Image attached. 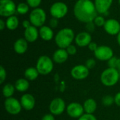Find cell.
<instances>
[{
	"mask_svg": "<svg viewBox=\"0 0 120 120\" xmlns=\"http://www.w3.org/2000/svg\"><path fill=\"white\" fill-rule=\"evenodd\" d=\"M74 15L81 22H93L98 15L94 2L91 0H77L73 8Z\"/></svg>",
	"mask_w": 120,
	"mask_h": 120,
	"instance_id": "6da1fadb",
	"label": "cell"
},
{
	"mask_svg": "<svg viewBox=\"0 0 120 120\" xmlns=\"http://www.w3.org/2000/svg\"><path fill=\"white\" fill-rule=\"evenodd\" d=\"M95 58L101 61H108L114 56L112 49L106 45L98 46V49L94 52Z\"/></svg>",
	"mask_w": 120,
	"mask_h": 120,
	"instance_id": "30bf717a",
	"label": "cell"
},
{
	"mask_svg": "<svg viewBox=\"0 0 120 120\" xmlns=\"http://www.w3.org/2000/svg\"><path fill=\"white\" fill-rule=\"evenodd\" d=\"M6 79V71L5 68L1 65L0 67V84H3Z\"/></svg>",
	"mask_w": 120,
	"mask_h": 120,
	"instance_id": "d6a6232c",
	"label": "cell"
},
{
	"mask_svg": "<svg viewBox=\"0 0 120 120\" xmlns=\"http://www.w3.org/2000/svg\"><path fill=\"white\" fill-rule=\"evenodd\" d=\"M96 60L94 58H89L88 60H86L85 63V65L89 70L93 69L96 66Z\"/></svg>",
	"mask_w": 120,
	"mask_h": 120,
	"instance_id": "4dcf8cb0",
	"label": "cell"
},
{
	"mask_svg": "<svg viewBox=\"0 0 120 120\" xmlns=\"http://www.w3.org/2000/svg\"><path fill=\"white\" fill-rule=\"evenodd\" d=\"M18 25H19V19L16 15H13L8 18H6V26L8 30H15L18 27Z\"/></svg>",
	"mask_w": 120,
	"mask_h": 120,
	"instance_id": "603a6c76",
	"label": "cell"
},
{
	"mask_svg": "<svg viewBox=\"0 0 120 120\" xmlns=\"http://www.w3.org/2000/svg\"><path fill=\"white\" fill-rule=\"evenodd\" d=\"M118 1H119V4H120V0H118Z\"/></svg>",
	"mask_w": 120,
	"mask_h": 120,
	"instance_id": "ee69618b",
	"label": "cell"
},
{
	"mask_svg": "<svg viewBox=\"0 0 120 120\" xmlns=\"http://www.w3.org/2000/svg\"><path fill=\"white\" fill-rule=\"evenodd\" d=\"M30 81H28L25 78H20L16 80L14 86L18 92H25L28 90L30 87Z\"/></svg>",
	"mask_w": 120,
	"mask_h": 120,
	"instance_id": "7402d4cb",
	"label": "cell"
},
{
	"mask_svg": "<svg viewBox=\"0 0 120 120\" xmlns=\"http://www.w3.org/2000/svg\"></svg>",
	"mask_w": 120,
	"mask_h": 120,
	"instance_id": "bcb514c9",
	"label": "cell"
},
{
	"mask_svg": "<svg viewBox=\"0 0 120 120\" xmlns=\"http://www.w3.org/2000/svg\"><path fill=\"white\" fill-rule=\"evenodd\" d=\"M29 20L32 25H34L37 28L41 27L44 25L46 21V13L45 11L40 7L33 8L30 13Z\"/></svg>",
	"mask_w": 120,
	"mask_h": 120,
	"instance_id": "5b68a950",
	"label": "cell"
},
{
	"mask_svg": "<svg viewBox=\"0 0 120 120\" xmlns=\"http://www.w3.org/2000/svg\"></svg>",
	"mask_w": 120,
	"mask_h": 120,
	"instance_id": "f6af8a7d",
	"label": "cell"
},
{
	"mask_svg": "<svg viewBox=\"0 0 120 120\" xmlns=\"http://www.w3.org/2000/svg\"><path fill=\"white\" fill-rule=\"evenodd\" d=\"M20 103L22 107V109L27 111H30L33 110L35 107L36 101L34 97L30 94H25L20 98Z\"/></svg>",
	"mask_w": 120,
	"mask_h": 120,
	"instance_id": "2e32d148",
	"label": "cell"
},
{
	"mask_svg": "<svg viewBox=\"0 0 120 120\" xmlns=\"http://www.w3.org/2000/svg\"><path fill=\"white\" fill-rule=\"evenodd\" d=\"M17 5L13 0H0V15L8 18L16 13Z\"/></svg>",
	"mask_w": 120,
	"mask_h": 120,
	"instance_id": "52a82bcc",
	"label": "cell"
},
{
	"mask_svg": "<svg viewBox=\"0 0 120 120\" xmlns=\"http://www.w3.org/2000/svg\"><path fill=\"white\" fill-rule=\"evenodd\" d=\"M105 21H106V20L103 16V15H98L95 18V19L94 20L93 22H94L95 25L97 27H103L105 23Z\"/></svg>",
	"mask_w": 120,
	"mask_h": 120,
	"instance_id": "83f0119b",
	"label": "cell"
},
{
	"mask_svg": "<svg viewBox=\"0 0 120 120\" xmlns=\"http://www.w3.org/2000/svg\"><path fill=\"white\" fill-rule=\"evenodd\" d=\"M87 47L89 48V49L90 51H91L94 52V51L98 49V44H97L96 42L91 41V42L89 44V46H88Z\"/></svg>",
	"mask_w": 120,
	"mask_h": 120,
	"instance_id": "8d00e7d4",
	"label": "cell"
},
{
	"mask_svg": "<svg viewBox=\"0 0 120 120\" xmlns=\"http://www.w3.org/2000/svg\"><path fill=\"white\" fill-rule=\"evenodd\" d=\"M5 28H6V20H4L3 18H1L0 19V30H4Z\"/></svg>",
	"mask_w": 120,
	"mask_h": 120,
	"instance_id": "60d3db41",
	"label": "cell"
},
{
	"mask_svg": "<svg viewBox=\"0 0 120 120\" xmlns=\"http://www.w3.org/2000/svg\"><path fill=\"white\" fill-rule=\"evenodd\" d=\"M65 49H66L68 53L69 54V56H75L77 53V49L76 46H75L73 44L70 45Z\"/></svg>",
	"mask_w": 120,
	"mask_h": 120,
	"instance_id": "f546056e",
	"label": "cell"
},
{
	"mask_svg": "<svg viewBox=\"0 0 120 120\" xmlns=\"http://www.w3.org/2000/svg\"><path fill=\"white\" fill-rule=\"evenodd\" d=\"M22 25L25 29H26V28L29 27L30 26H31L32 24H31V22H30V21L29 20H24L22 21Z\"/></svg>",
	"mask_w": 120,
	"mask_h": 120,
	"instance_id": "ab89813d",
	"label": "cell"
},
{
	"mask_svg": "<svg viewBox=\"0 0 120 120\" xmlns=\"http://www.w3.org/2000/svg\"><path fill=\"white\" fill-rule=\"evenodd\" d=\"M86 30L88 32L91 33L92 32H94L95 30V27H96V25L94 24V22H88L86 24Z\"/></svg>",
	"mask_w": 120,
	"mask_h": 120,
	"instance_id": "d590c367",
	"label": "cell"
},
{
	"mask_svg": "<svg viewBox=\"0 0 120 120\" xmlns=\"http://www.w3.org/2000/svg\"><path fill=\"white\" fill-rule=\"evenodd\" d=\"M69 57V54L68 53L66 49L58 48L56 50L53 54L52 59L54 63L57 64H63L65 63Z\"/></svg>",
	"mask_w": 120,
	"mask_h": 120,
	"instance_id": "ac0fdd59",
	"label": "cell"
},
{
	"mask_svg": "<svg viewBox=\"0 0 120 120\" xmlns=\"http://www.w3.org/2000/svg\"><path fill=\"white\" fill-rule=\"evenodd\" d=\"M39 73L36 68L30 67L25 70L24 76L25 78L27 79L28 81H34L38 78Z\"/></svg>",
	"mask_w": 120,
	"mask_h": 120,
	"instance_id": "cb8c5ba5",
	"label": "cell"
},
{
	"mask_svg": "<svg viewBox=\"0 0 120 120\" xmlns=\"http://www.w3.org/2000/svg\"><path fill=\"white\" fill-rule=\"evenodd\" d=\"M84 112L87 114H94L97 109V103L94 98H88L83 103Z\"/></svg>",
	"mask_w": 120,
	"mask_h": 120,
	"instance_id": "44dd1931",
	"label": "cell"
},
{
	"mask_svg": "<svg viewBox=\"0 0 120 120\" xmlns=\"http://www.w3.org/2000/svg\"><path fill=\"white\" fill-rule=\"evenodd\" d=\"M94 2L98 13L106 15L112 5L113 0H94Z\"/></svg>",
	"mask_w": 120,
	"mask_h": 120,
	"instance_id": "9a60e30c",
	"label": "cell"
},
{
	"mask_svg": "<svg viewBox=\"0 0 120 120\" xmlns=\"http://www.w3.org/2000/svg\"><path fill=\"white\" fill-rule=\"evenodd\" d=\"M117 41L118 45L120 46V32H119V34L117 35Z\"/></svg>",
	"mask_w": 120,
	"mask_h": 120,
	"instance_id": "7bdbcfd3",
	"label": "cell"
},
{
	"mask_svg": "<svg viewBox=\"0 0 120 120\" xmlns=\"http://www.w3.org/2000/svg\"><path fill=\"white\" fill-rule=\"evenodd\" d=\"M28 49V41L25 38H19L13 44L14 51L19 55L24 54Z\"/></svg>",
	"mask_w": 120,
	"mask_h": 120,
	"instance_id": "d6986e66",
	"label": "cell"
},
{
	"mask_svg": "<svg viewBox=\"0 0 120 120\" xmlns=\"http://www.w3.org/2000/svg\"><path fill=\"white\" fill-rule=\"evenodd\" d=\"M41 1L42 0H26V3L32 8H39L40 4H41Z\"/></svg>",
	"mask_w": 120,
	"mask_h": 120,
	"instance_id": "f1b7e54d",
	"label": "cell"
},
{
	"mask_svg": "<svg viewBox=\"0 0 120 120\" xmlns=\"http://www.w3.org/2000/svg\"><path fill=\"white\" fill-rule=\"evenodd\" d=\"M115 98V103L117 105L120 107V91L118 92L117 94H116V95L114 96Z\"/></svg>",
	"mask_w": 120,
	"mask_h": 120,
	"instance_id": "f35d334b",
	"label": "cell"
},
{
	"mask_svg": "<svg viewBox=\"0 0 120 120\" xmlns=\"http://www.w3.org/2000/svg\"><path fill=\"white\" fill-rule=\"evenodd\" d=\"M116 69L120 71V58H117V65H116Z\"/></svg>",
	"mask_w": 120,
	"mask_h": 120,
	"instance_id": "b9f144b4",
	"label": "cell"
},
{
	"mask_svg": "<svg viewBox=\"0 0 120 120\" xmlns=\"http://www.w3.org/2000/svg\"><path fill=\"white\" fill-rule=\"evenodd\" d=\"M4 105L6 111L12 115H18L22 109L20 101L13 97L6 98L4 103Z\"/></svg>",
	"mask_w": 120,
	"mask_h": 120,
	"instance_id": "ba28073f",
	"label": "cell"
},
{
	"mask_svg": "<svg viewBox=\"0 0 120 120\" xmlns=\"http://www.w3.org/2000/svg\"><path fill=\"white\" fill-rule=\"evenodd\" d=\"M53 60L49 56L43 55L38 58L36 63V68L39 75H47L50 74L53 70Z\"/></svg>",
	"mask_w": 120,
	"mask_h": 120,
	"instance_id": "277c9868",
	"label": "cell"
},
{
	"mask_svg": "<svg viewBox=\"0 0 120 120\" xmlns=\"http://www.w3.org/2000/svg\"><path fill=\"white\" fill-rule=\"evenodd\" d=\"M59 20L56 18H51L50 20H49V26L51 27L53 30L56 28L58 26V24H59Z\"/></svg>",
	"mask_w": 120,
	"mask_h": 120,
	"instance_id": "1f68e13d",
	"label": "cell"
},
{
	"mask_svg": "<svg viewBox=\"0 0 120 120\" xmlns=\"http://www.w3.org/2000/svg\"><path fill=\"white\" fill-rule=\"evenodd\" d=\"M30 6L26 2H20L17 5L16 13L20 15H25L30 11Z\"/></svg>",
	"mask_w": 120,
	"mask_h": 120,
	"instance_id": "484cf974",
	"label": "cell"
},
{
	"mask_svg": "<svg viewBox=\"0 0 120 120\" xmlns=\"http://www.w3.org/2000/svg\"><path fill=\"white\" fill-rule=\"evenodd\" d=\"M66 104L65 101L59 97L53 98L49 106L50 113L54 116H58L62 115L65 110H66Z\"/></svg>",
	"mask_w": 120,
	"mask_h": 120,
	"instance_id": "9c48e42d",
	"label": "cell"
},
{
	"mask_svg": "<svg viewBox=\"0 0 120 120\" xmlns=\"http://www.w3.org/2000/svg\"><path fill=\"white\" fill-rule=\"evenodd\" d=\"M102 103L103 105L105 106H111L113 103H115V98L110 95H106L103 96L102 99Z\"/></svg>",
	"mask_w": 120,
	"mask_h": 120,
	"instance_id": "4316f807",
	"label": "cell"
},
{
	"mask_svg": "<svg viewBox=\"0 0 120 120\" xmlns=\"http://www.w3.org/2000/svg\"><path fill=\"white\" fill-rule=\"evenodd\" d=\"M66 112L70 117L75 119H79L85 113L83 105L77 102H72L68 104L66 108Z\"/></svg>",
	"mask_w": 120,
	"mask_h": 120,
	"instance_id": "7c38bea8",
	"label": "cell"
},
{
	"mask_svg": "<svg viewBox=\"0 0 120 120\" xmlns=\"http://www.w3.org/2000/svg\"><path fill=\"white\" fill-rule=\"evenodd\" d=\"M100 79L104 86H113L120 81V71L116 68H108L102 72Z\"/></svg>",
	"mask_w": 120,
	"mask_h": 120,
	"instance_id": "3957f363",
	"label": "cell"
},
{
	"mask_svg": "<svg viewBox=\"0 0 120 120\" xmlns=\"http://www.w3.org/2000/svg\"><path fill=\"white\" fill-rule=\"evenodd\" d=\"M41 120H56V119L53 115H52L51 113H49L44 115L41 118Z\"/></svg>",
	"mask_w": 120,
	"mask_h": 120,
	"instance_id": "74e56055",
	"label": "cell"
},
{
	"mask_svg": "<svg viewBox=\"0 0 120 120\" xmlns=\"http://www.w3.org/2000/svg\"><path fill=\"white\" fill-rule=\"evenodd\" d=\"M117 58H117V57H115V56H113L112 58H111L108 61V68H116V65H117Z\"/></svg>",
	"mask_w": 120,
	"mask_h": 120,
	"instance_id": "e575fe53",
	"label": "cell"
},
{
	"mask_svg": "<svg viewBox=\"0 0 120 120\" xmlns=\"http://www.w3.org/2000/svg\"><path fill=\"white\" fill-rule=\"evenodd\" d=\"M75 34L72 29L70 27H64L60 29L55 35L54 40L57 46L60 49H67L70 45L72 44L75 41Z\"/></svg>",
	"mask_w": 120,
	"mask_h": 120,
	"instance_id": "7a4b0ae2",
	"label": "cell"
},
{
	"mask_svg": "<svg viewBox=\"0 0 120 120\" xmlns=\"http://www.w3.org/2000/svg\"><path fill=\"white\" fill-rule=\"evenodd\" d=\"M39 37L45 41H51L53 39V37H55L53 30L49 25H44L42 27H39Z\"/></svg>",
	"mask_w": 120,
	"mask_h": 120,
	"instance_id": "ffe728a7",
	"label": "cell"
},
{
	"mask_svg": "<svg viewBox=\"0 0 120 120\" xmlns=\"http://www.w3.org/2000/svg\"><path fill=\"white\" fill-rule=\"evenodd\" d=\"M77 120H97V118L93 114L84 113L82 116H81L79 119H77Z\"/></svg>",
	"mask_w": 120,
	"mask_h": 120,
	"instance_id": "836d02e7",
	"label": "cell"
},
{
	"mask_svg": "<svg viewBox=\"0 0 120 120\" xmlns=\"http://www.w3.org/2000/svg\"><path fill=\"white\" fill-rule=\"evenodd\" d=\"M49 12L53 18L57 19L63 18L68 13V5L63 1L54 2L50 7Z\"/></svg>",
	"mask_w": 120,
	"mask_h": 120,
	"instance_id": "8992f818",
	"label": "cell"
},
{
	"mask_svg": "<svg viewBox=\"0 0 120 120\" xmlns=\"http://www.w3.org/2000/svg\"><path fill=\"white\" fill-rule=\"evenodd\" d=\"M90 70L85 65H77L74 66L70 71L72 77L76 80H83L89 75Z\"/></svg>",
	"mask_w": 120,
	"mask_h": 120,
	"instance_id": "8fae6325",
	"label": "cell"
},
{
	"mask_svg": "<svg viewBox=\"0 0 120 120\" xmlns=\"http://www.w3.org/2000/svg\"><path fill=\"white\" fill-rule=\"evenodd\" d=\"M15 90L16 89H15L14 85H13L10 83L6 84L2 88V94H3L4 97H5L6 98L13 97Z\"/></svg>",
	"mask_w": 120,
	"mask_h": 120,
	"instance_id": "d4e9b609",
	"label": "cell"
},
{
	"mask_svg": "<svg viewBox=\"0 0 120 120\" xmlns=\"http://www.w3.org/2000/svg\"><path fill=\"white\" fill-rule=\"evenodd\" d=\"M39 37V30L37 27L31 25L29 27L25 29L24 38L28 41V43H33L36 41Z\"/></svg>",
	"mask_w": 120,
	"mask_h": 120,
	"instance_id": "e0dca14e",
	"label": "cell"
},
{
	"mask_svg": "<svg viewBox=\"0 0 120 120\" xmlns=\"http://www.w3.org/2000/svg\"><path fill=\"white\" fill-rule=\"evenodd\" d=\"M103 28L108 34L111 36H117L120 32V22L114 18L108 19L105 21Z\"/></svg>",
	"mask_w": 120,
	"mask_h": 120,
	"instance_id": "4fadbf2b",
	"label": "cell"
},
{
	"mask_svg": "<svg viewBox=\"0 0 120 120\" xmlns=\"http://www.w3.org/2000/svg\"><path fill=\"white\" fill-rule=\"evenodd\" d=\"M92 41V37L88 32L83 31L75 36V42L79 47H86Z\"/></svg>",
	"mask_w": 120,
	"mask_h": 120,
	"instance_id": "5bb4252c",
	"label": "cell"
}]
</instances>
